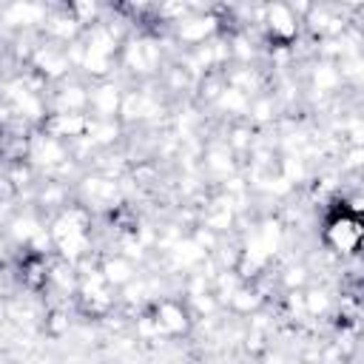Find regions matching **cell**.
Listing matches in <instances>:
<instances>
[{
	"label": "cell",
	"instance_id": "obj_6",
	"mask_svg": "<svg viewBox=\"0 0 364 364\" xmlns=\"http://www.w3.org/2000/svg\"><path fill=\"white\" fill-rule=\"evenodd\" d=\"M9 250H11V242L6 239V233H3V228H0V262L9 256Z\"/></svg>",
	"mask_w": 364,
	"mask_h": 364
},
{
	"label": "cell",
	"instance_id": "obj_3",
	"mask_svg": "<svg viewBox=\"0 0 364 364\" xmlns=\"http://www.w3.org/2000/svg\"><path fill=\"white\" fill-rule=\"evenodd\" d=\"M358 239H361V228H358L355 210L341 208L336 216L327 219V225H324V245L336 256H355Z\"/></svg>",
	"mask_w": 364,
	"mask_h": 364
},
{
	"label": "cell",
	"instance_id": "obj_1",
	"mask_svg": "<svg viewBox=\"0 0 364 364\" xmlns=\"http://www.w3.org/2000/svg\"><path fill=\"white\" fill-rule=\"evenodd\" d=\"M94 222H97V216H91L77 202H71L65 210L51 216L48 219V239H51V250H57V259L71 262V264H82L85 259H91Z\"/></svg>",
	"mask_w": 364,
	"mask_h": 364
},
{
	"label": "cell",
	"instance_id": "obj_4",
	"mask_svg": "<svg viewBox=\"0 0 364 364\" xmlns=\"http://www.w3.org/2000/svg\"><path fill=\"white\" fill-rule=\"evenodd\" d=\"M122 85L108 80H97L88 88V117L94 119H119V105H122Z\"/></svg>",
	"mask_w": 364,
	"mask_h": 364
},
{
	"label": "cell",
	"instance_id": "obj_5",
	"mask_svg": "<svg viewBox=\"0 0 364 364\" xmlns=\"http://www.w3.org/2000/svg\"><path fill=\"white\" fill-rule=\"evenodd\" d=\"M97 267H100L102 279H105L114 290L125 287L128 282H134V279L139 276L134 259H128L122 250H114V253H108V256H100V259H97Z\"/></svg>",
	"mask_w": 364,
	"mask_h": 364
},
{
	"label": "cell",
	"instance_id": "obj_2",
	"mask_svg": "<svg viewBox=\"0 0 364 364\" xmlns=\"http://www.w3.org/2000/svg\"><path fill=\"white\" fill-rule=\"evenodd\" d=\"M71 159V145L51 136L43 128H34L26 148V162L37 171V176H54Z\"/></svg>",
	"mask_w": 364,
	"mask_h": 364
}]
</instances>
